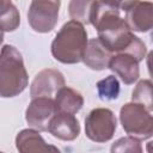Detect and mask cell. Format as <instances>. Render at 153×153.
Wrapping results in <instances>:
<instances>
[{"label": "cell", "instance_id": "cell-1", "mask_svg": "<svg viewBox=\"0 0 153 153\" xmlns=\"http://www.w3.org/2000/svg\"><path fill=\"white\" fill-rule=\"evenodd\" d=\"M121 2L93 1L91 24L97 29L98 39L111 53L130 54L140 62L146 55L145 43L136 37L126 18L121 17Z\"/></svg>", "mask_w": 153, "mask_h": 153}, {"label": "cell", "instance_id": "cell-2", "mask_svg": "<svg viewBox=\"0 0 153 153\" xmlns=\"http://www.w3.org/2000/svg\"><path fill=\"white\" fill-rule=\"evenodd\" d=\"M87 43V32L84 25L69 20L56 33L51 43V54L62 63H78L82 61Z\"/></svg>", "mask_w": 153, "mask_h": 153}, {"label": "cell", "instance_id": "cell-3", "mask_svg": "<svg viewBox=\"0 0 153 153\" xmlns=\"http://www.w3.org/2000/svg\"><path fill=\"white\" fill-rule=\"evenodd\" d=\"M27 73L22 54L10 44L1 49L0 57V94L2 98L16 97L27 86Z\"/></svg>", "mask_w": 153, "mask_h": 153}, {"label": "cell", "instance_id": "cell-4", "mask_svg": "<svg viewBox=\"0 0 153 153\" xmlns=\"http://www.w3.org/2000/svg\"><path fill=\"white\" fill-rule=\"evenodd\" d=\"M120 121L126 133L136 140L153 136V116L140 104H124L120 111Z\"/></svg>", "mask_w": 153, "mask_h": 153}, {"label": "cell", "instance_id": "cell-5", "mask_svg": "<svg viewBox=\"0 0 153 153\" xmlns=\"http://www.w3.org/2000/svg\"><path fill=\"white\" fill-rule=\"evenodd\" d=\"M116 117L110 109H93L85 118V134L96 142H106L112 139L116 130Z\"/></svg>", "mask_w": 153, "mask_h": 153}, {"label": "cell", "instance_id": "cell-6", "mask_svg": "<svg viewBox=\"0 0 153 153\" xmlns=\"http://www.w3.org/2000/svg\"><path fill=\"white\" fill-rule=\"evenodd\" d=\"M61 2L50 0H35L30 4L27 12V22L30 26L37 32L51 31L59 17V8Z\"/></svg>", "mask_w": 153, "mask_h": 153}, {"label": "cell", "instance_id": "cell-7", "mask_svg": "<svg viewBox=\"0 0 153 153\" xmlns=\"http://www.w3.org/2000/svg\"><path fill=\"white\" fill-rule=\"evenodd\" d=\"M121 11L126 13L124 18L130 30L146 32L153 29V2L124 1L121 2Z\"/></svg>", "mask_w": 153, "mask_h": 153}, {"label": "cell", "instance_id": "cell-8", "mask_svg": "<svg viewBox=\"0 0 153 153\" xmlns=\"http://www.w3.org/2000/svg\"><path fill=\"white\" fill-rule=\"evenodd\" d=\"M59 112L55 100L47 97H39L31 100L29 104L25 120L27 124L37 131H48V127L53 117Z\"/></svg>", "mask_w": 153, "mask_h": 153}, {"label": "cell", "instance_id": "cell-9", "mask_svg": "<svg viewBox=\"0 0 153 153\" xmlns=\"http://www.w3.org/2000/svg\"><path fill=\"white\" fill-rule=\"evenodd\" d=\"M62 87H65V78L62 73L57 69L47 68L35 76L30 87V94L32 99L39 97L51 98L53 96H56Z\"/></svg>", "mask_w": 153, "mask_h": 153}, {"label": "cell", "instance_id": "cell-10", "mask_svg": "<svg viewBox=\"0 0 153 153\" xmlns=\"http://www.w3.org/2000/svg\"><path fill=\"white\" fill-rule=\"evenodd\" d=\"M16 147L19 153H61V151L44 141L33 129H23L16 136Z\"/></svg>", "mask_w": 153, "mask_h": 153}, {"label": "cell", "instance_id": "cell-11", "mask_svg": "<svg viewBox=\"0 0 153 153\" xmlns=\"http://www.w3.org/2000/svg\"><path fill=\"white\" fill-rule=\"evenodd\" d=\"M48 131L60 140L72 141L78 137L80 126L74 115L59 111L50 121Z\"/></svg>", "mask_w": 153, "mask_h": 153}, {"label": "cell", "instance_id": "cell-12", "mask_svg": "<svg viewBox=\"0 0 153 153\" xmlns=\"http://www.w3.org/2000/svg\"><path fill=\"white\" fill-rule=\"evenodd\" d=\"M109 68L115 72L124 84L130 85L140 76L139 61L130 54H115L112 55Z\"/></svg>", "mask_w": 153, "mask_h": 153}, {"label": "cell", "instance_id": "cell-13", "mask_svg": "<svg viewBox=\"0 0 153 153\" xmlns=\"http://www.w3.org/2000/svg\"><path fill=\"white\" fill-rule=\"evenodd\" d=\"M112 53L109 51L98 38H92L88 41L82 61L84 63L94 71H102L109 68Z\"/></svg>", "mask_w": 153, "mask_h": 153}, {"label": "cell", "instance_id": "cell-14", "mask_svg": "<svg viewBox=\"0 0 153 153\" xmlns=\"http://www.w3.org/2000/svg\"><path fill=\"white\" fill-rule=\"evenodd\" d=\"M55 103L57 105L59 111L74 115L82 108L84 97L80 92L65 86L55 96Z\"/></svg>", "mask_w": 153, "mask_h": 153}, {"label": "cell", "instance_id": "cell-15", "mask_svg": "<svg viewBox=\"0 0 153 153\" xmlns=\"http://www.w3.org/2000/svg\"><path fill=\"white\" fill-rule=\"evenodd\" d=\"M133 103L142 105L147 111L153 110V82L151 80H140L131 93Z\"/></svg>", "mask_w": 153, "mask_h": 153}, {"label": "cell", "instance_id": "cell-16", "mask_svg": "<svg viewBox=\"0 0 153 153\" xmlns=\"http://www.w3.org/2000/svg\"><path fill=\"white\" fill-rule=\"evenodd\" d=\"M0 20L2 33L6 31H14L20 23L19 12L11 1L1 0L0 2Z\"/></svg>", "mask_w": 153, "mask_h": 153}, {"label": "cell", "instance_id": "cell-17", "mask_svg": "<svg viewBox=\"0 0 153 153\" xmlns=\"http://www.w3.org/2000/svg\"><path fill=\"white\" fill-rule=\"evenodd\" d=\"M93 1H78L73 0L68 5L69 16L72 20L80 24H91V12H92Z\"/></svg>", "mask_w": 153, "mask_h": 153}, {"label": "cell", "instance_id": "cell-18", "mask_svg": "<svg viewBox=\"0 0 153 153\" xmlns=\"http://www.w3.org/2000/svg\"><path fill=\"white\" fill-rule=\"evenodd\" d=\"M97 90L99 98L103 100H112L118 97L120 93V84L116 76L109 75L105 79L97 82Z\"/></svg>", "mask_w": 153, "mask_h": 153}, {"label": "cell", "instance_id": "cell-19", "mask_svg": "<svg viewBox=\"0 0 153 153\" xmlns=\"http://www.w3.org/2000/svg\"><path fill=\"white\" fill-rule=\"evenodd\" d=\"M110 153H142V146L139 140L131 136H126L111 145Z\"/></svg>", "mask_w": 153, "mask_h": 153}, {"label": "cell", "instance_id": "cell-20", "mask_svg": "<svg viewBox=\"0 0 153 153\" xmlns=\"http://www.w3.org/2000/svg\"><path fill=\"white\" fill-rule=\"evenodd\" d=\"M147 68H148L149 76L153 79V50L149 51L147 55Z\"/></svg>", "mask_w": 153, "mask_h": 153}, {"label": "cell", "instance_id": "cell-21", "mask_svg": "<svg viewBox=\"0 0 153 153\" xmlns=\"http://www.w3.org/2000/svg\"><path fill=\"white\" fill-rule=\"evenodd\" d=\"M146 151H147V153H153V141H149L146 145Z\"/></svg>", "mask_w": 153, "mask_h": 153}, {"label": "cell", "instance_id": "cell-22", "mask_svg": "<svg viewBox=\"0 0 153 153\" xmlns=\"http://www.w3.org/2000/svg\"><path fill=\"white\" fill-rule=\"evenodd\" d=\"M2 153H4V152H2Z\"/></svg>", "mask_w": 153, "mask_h": 153}]
</instances>
